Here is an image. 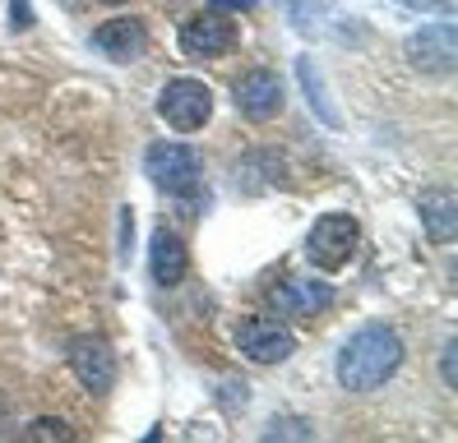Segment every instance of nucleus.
Returning <instances> with one entry per match:
<instances>
[{
    "label": "nucleus",
    "instance_id": "nucleus-1",
    "mask_svg": "<svg viewBox=\"0 0 458 443\" xmlns=\"http://www.w3.org/2000/svg\"><path fill=\"white\" fill-rule=\"evenodd\" d=\"M398 365H403L398 332L389 323H366L338 351V383L352 388V393H370V388H380L385 379H394Z\"/></svg>",
    "mask_w": 458,
    "mask_h": 443
},
{
    "label": "nucleus",
    "instance_id": "nucleus-2",
    "mask_svg": "<svg viewBox=\"0 0 458 443\" xmlns=\"http://www.w3.org/2000/svg\"><path fill=\"white\" fill-rule=\"evenodd\" d=\"M357 245H361V222L352 213H325L315 217V227L306 236V255L319 272H338L357 255Z\"/></svg>",
    "mask_w": 458,
    "mask_h": 443
},
{
    "label": "nucleus",
    "instance_id": "nucleus-3",
    "mask_svg": "<svg viewBox=\"0 0 458 443\" xmlns=\"http://www.w3.org/2000/svg\"><path fill=\"white\" fill-rule=\"evenodd\" d=\"M144 171L157 189H167V194H195L199 189V176H204V166H199V153L195 148H185V144H153L148 157H144Z\"/></svg>",
    "mask_w": 458,
    "mask_h": 443
},
{
    "label": "nucleus",
    "instance_id": "nucleus-4",
    "mask_svg": "<svg viewBox=\"0 0 458 443\" xmlns=\"http://www.w3.org/2000/svg\"><path fill=\"white\" fill-rule=\"evenodd\" d=\"M157 116H163L172 130H181V134H195L213 116V93L204 88L199 79H172L163 88V97H157Z\"/></svg>",
    "mask_w": 458,
    "mask_h": 443
},
{
    "label": "nucleus",
    "instance_id": "nucleus-5",
    "mask_svg": "<svg viewBox=\"0 0 458 443\" xmlns=\"http://www.w3.org/2000/svg\"><path fill=\"white\" fill-rule=\"evenodd\" d=\"M236 347L255 365H278V360H287L296 351V338L287 332V323L278 314H250L236 323Z\"/></svg>",
    "mask_w": 458,
    "mask_h": 443
},
{
    "label": "nucleus",
    "instance_id": "nucleus-6",
    "mask_svg": "<svg viewBox=\"0 0 458 443\" xmlns=\"http://www.w3.org/2000/svg\"><path fill=\"white\" fill-rule=\"evenodd\" d=\"M70 370L79 374V383L89 388V393H112L116 383V351L106 338H98V332H79V338L70 342Z\"/></svg>",
    "mask_w": 458,
    "mask_h": 443
},
{
    "label": "nucleus",
    "instance_id": "nucleus-7",
    "mask_svg": "<svg viewBox=\"0 0 458 443\" xmlns=\"http://www.w3.org/2000/svg\"><path fill=\"white\" fill-rule=\"evenodd\" d=\"M236 46V23L223 10H204L195 19L181 23V51L195 55V61H213V55H227Z\"/></svg>",
    "mask_w": 458,
    "mask_h": 443
},
{
    "label": "nucleus",
    "instance_id": "nucleus-8",
    "mask_svg": "<svg viewBox=\"0 0 458 443\" xmlns=\"http://www.w3.org/2000/svg\"><path fill=\"white\" fill-rule=\"evenodd\" d=\"M408 61L430 74V79H449L454 61H458V38H454V23H436V28H421V33L408 38Z\"/></svg>",
    "mask_w": 458,
    "mask_h": 443
},
{
    "label": "nucleus",
    "instance_id": "nucleus-9",
    "mask_svg": "<svg viewBox=\"0 0 458 443\" xmlns=\"http://www.w3.org/2000/svg\"><path fill=\"white\" fill-rule=\"evenodd\" d=\"M268 300H274V310L283 319H315L334 305V287L315 282V277H283V282L268 291Z\"/></svg>",
    "mask_w": 458,
    "mask_h": 443
},
{
    "label": "nucleus",
    "instance_id": "nucleus-10",
    "mask_svg": "<svg viewBox=\"0 0 458 443\" xmlns=\"http://www.w3.org/2000/svg\"><path fill=\"white\" fill-rule=\"evenodd\" d=\"M236 111L246 121H274L283 111V79L274 70H250L236 83Z\"/></svg>",
    "mask_w": 458,
    "mask_h": 443
},
{
    "label": "nucleus",
    "instance_id": "nucleus-11",
    "mask_svg": "<svg viewBox=\"0 0 458 443\" xmlns=\"http://www.w3.org/2000/svg\"><path fill=\"white\" fill-rule=\"evenodd\" d=\"M148 268H153L157 287H181L185 272H191V249H185V240L176 231L157 227L153 240H148Z\"/></svg>",
    "mask_w": 458,
    "mask_h": 443
},
{
    "label": "nucleus",
    "instance_id": "nucleus-12",
    "mask_svg": "<svg viewBox=\"0 0 458 443\" xmlns=\"http://www.w3.org/2000/svg\"><path fill=\"white\" fill-rule=\"evenodd\" d=\"M93 46L102 51V55H112V61H140V55L148 51V28L140 23V19H106L98 33H93Z\"/></svg>",
    "mask_w": 458,
    "mask_h": 443
},
{
    "label": "nucleus",
    "instance_id": "nucleus-13",
    "mask_svg": "<svg viewBox=\"0 0 458 443\" xmlns=\"http://www.w3.org/2000/svg\"><path fill=\"white\" fill-rule=\"evenodd\" d=\"M296 79H301V93L315 106V116L325 121L329 130H343V116H338V106H334V97L325 88V74H319V65L310 61V55H296Z\"/></svg>",
    "mask_w": 458,
    "mask_h": 443
},
{
    "label": "nucleus",
    "instance_id": "nucleus-14",
    "mask_svg": "<svg viewBox=\"0 0 458 443\" xmlns=\"http://www.w3.org/2000/svg\"><path fill=\"white\" fill-rule=\"evenodd\" d=\"M421 217H426L430 240H440V245L454 240V194H430V199H421Z\"/></svg>",
    "mask_w": 458,
    "mask_h": 443
},
{
    "label": "nucleus",
    "instance_id": "nucleus-15",
    "mask_svg": "<svg viewBox=\"0 0 458 443\" xmlns=\"http://www.w3.org/2000/svg\"><path fill=\"white\" fill-rule=\"evenodd\" d=\"M283 10H287L296 33H319V28L329 23L334 0H283Z\"/></svg>",
    "mask_w": 458,
    "mask_h": 443
},
{
    "label": "nucleus",
    "instance_id": "nucleus-16",
    "mask_svg": "<svg viewBox=\"0 0 458 443\" xmlns=\"http://www.w3.org/2000/svg\"><path fill=\"white\" fill-rule=\"evenodd\" d=\"M23 434H29V439H74V425L56 421V415H42V421H33Z\"/></svg>",
    "mask_w": 458,
    "mask_h": 443
},
{
    "label": "nucleus",
    "instance_id": "nucleus-17",
    "mask_svg": "<svg viewBox=\"0 0 458 443\" xmlns=\"http://www.w3.org/2000/svg\"><path fill=\"white\" fill-rule=\"evenodd\" d=\"M278 434H296V439H306L310 434V425H301V421H274L264 430V439H278Z\"/></svg>",
    "mask_w": 458,
    "mask_h": 443
},
{
    "label": "nucleus",
    "instance_id": "nucleus-18",
    "mask_svg": "<svg viewBox=\"0 0 458 443\" xmlns=\"http://www.w3.org/2000/svg\"><path fill=\"white\" fill-rule=\"evenodd\" d=\"M10 23L14 28H29L33 23V5H29V0H10Z\"/></svg>",
    "mask_w": 458,
    "mask_h": 443
},
{
    "label": "nucleus",
    "instance_id": "nucleus-19",
    "mask_svg": "<svg viewBox=\"0 0 458 443\" xmlns=\"http://www.w3.org/2000/svg\"><path fill=\"white\" fill-rule=\"evenodd\" d=\"M255 5H259V0H213V10H223V14H246Z\"/></svg>",
    "mask_w": 458,
    "mask_h": 443
},
{
    "label": "nucleus",
    "instance_id": "nucleus-20",
    "mask_svg": "<svg viewBox=\"0 0 458 443\" xmlns=\"http://www.w3.org/2000/svg\"><path fill=\"white\" fill-rule=\"evenodd\" d=\"M454 351H458V347L449 342V347H445V360H440V374H445V383H449V388L458 383V370H454Z\"/></svg>",
    "mask_w": 458,
    "mask_h": 443
},
{
    "label": "nucleus",
    "instance_id": "nucleus-21",
    "mask_svg": "<svg viewBox=\"0 0 458 443\" xmlns=\"http://www.w3.org/2000/svg\"><path fill=\"white\" fill-rule=\"evenodd\" d=\"M398 5H412V10H430V5H436V10H454V0H398Z\"/></svg>",
    "mask_w": 458,
    "mask_h": 443
},
{
    "label": "nucleus",
    "instance_id": "nucleus-22",
    "mask_svg": "<svg viewBox=\"0 0 458 443\" xmlns=\"http://www.w3.org/2000/svg\"><path fill=\"white\" fill-rule=\"evenodd\" d=\"M5 430H10V402L0 397V434H5Z\"/></svg>",
    "mask_w": 458,
    "mask_h": 443
},
{
    "label": "nucleus",
    "instance_id": "nucleus-23",
    "mask_svg": "<svg viewBox=\"0 0 458 443\" xmlns=\"http://www.w3.org/2000/svg\"><path fill=\"white\" fill-rule=\"evenodd\" d=\"M102 5H125V0H102Z\"/></svg>",
    "mask_w": 458,
    "mask_h": 443
}]
</instances>
